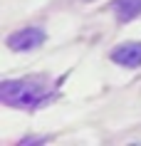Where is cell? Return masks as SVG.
Returning <instances> with one entry per match:
<instances>
[{
  "label": "cell",
  "mask_w": 141,
  "mask_h": 146,
  "mask_svg": "<svg viewBox=\"0 0 141 146\" xmlns=\"http://www.w3.org/2000/svg\"><path fill=\"white\" fill-rule=\"evenodd\" d=\"M47 94L50 92L40 79H8L0 84V99L17 109H35Z\"/></svg>",
  "instance_id": "cell-1"
},
{
  "label": "cell",
  "mask_w": 141,
  "mask_h": 146,
  "mask_svg": "<svg viewBox=\"0 0 141 146\" xmlns=\"http://www.w3.org/2000/svg\"><path fill=\"white\" fill-rule=\"evenodd\" d=\"M111 62H117L119 67L136 69L141 67V42H124L111 50Z\"/></svg>",
  "instance_id": "cell-3"
},
{
  "label": "cell",
  "mask_w": 141,
  "mask_h": 146,
  "mask_svg": "<svg viewBox=\"0 0 141 146\" xmlns=\"http://www.w3.org/2000/svg\"><path fill=\"white\" fill-rule=\"evenodd\" d=\"M42 42H45V32L40 27H25L8 37V47L13 52H30V50H37Z\"/></svg>",
  "instance_id": "cell-2"
},
{
  "label": "cell",
  "mask_w": 141,
  "mask_h": 146,
  "mask_svg": "<svg viewBox=\"0 0 141 146\" xmlns=\"http://www.w3.org/2000/svg\"><path fill=\"white\" fill-rule=\"evenodd\" d=\"M114 13L119 23H131L141 15V0H114Z\"/></svg>",
  "instance_id": "cell-4"
}]
</instances>
